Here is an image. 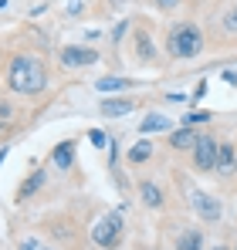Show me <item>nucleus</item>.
Masks as SVG:
<instances>
[{
	"mask_svg": "<svg viewBox=\"0 0 237 250\" xmlns=\"http://www.w3.org/2000/svg\"><path fill=\"white\" fill-rule=\"evenodd\" d=\"M7 88L14 95H41L47 88V71L34 54H14L7 64Z\"/></svg>",
	"mask_w": 237,
	"mask_h": 250,
	"instance_id": "nucleus-1",
	"label": "nucleus"
},
{
	"mask_svg": "<svg viewBox=\"0 0 237 250\" xmlns=\"http://www.w3.org/2000/svg\"><path fill=\"white\" fill-rule=\"evenodd\" d=\"M166 51H169V58H176V61H190V58H197L200 51H203V31H200L193 21H180V24H173L169 34H166Z\"/></svg>",
	"mask_w": 237,
	"mask_h": 250,
	"instance_id": "nucleus-2",
	"label": "nucleus"
},
{
	"mask_svg": "<svg viewBox=\"0 0 237 250\" xmlns=\"http://www.w3.org/2000/svg\"><path fill=\"white\" fill-rule=\"evenodd\" d=\"M118 240H122V213H109L92 227V244L109 250V247H118Z\"/></svg>",
	"mask_w": 237,
	"mask_h": 250,
	"instance_id": "nucleus-3",
	"label": "nucleus"
},
{
	"mask_svg": "<svg viewBox=\"0 0 237 250\" xmlns=\"http://www.w3.org/2000/svg\"><path fill=\"white\" fill-rule=\"evenodd\" d=\"M190 207L197 213L200 220H207V223H217L220 216H224V207H220V200L217 196H210V193H203V189H190Z\"/></svg>",
	"mask_w": 237,
	"mask_h": 250,
	"instance_id": "nucleus-4",
	"label": "nucleus"
},
{
	"mask_svg": "<svg viewBox=\"0 0 237 250\" xmlns=\"http://www.w3.org/2000/svg\"><path fill=\"white\" fill-rule=\"evenodd\" d=\"M217 139L213 135H207V132H200L197 146H193V166L200 172H210V169H217Z\"/></svg>",
	"mask_w": 237,
	"mask_h": 250,
	"instance_id": "nucleus-5",
	"label": "nucleus"
},
{
	"mask_svg": "<svg viewBox=\"0 0 237 250\" xmlns=\"http://www.w3.org/2000/svg\"><path fill=\"white\" fill-rule=\"evenodd\" d=\"M58 61H61L65 68H88V64H95V61H98V51L71 44V47H61V51H58Z\"/></svg>",
	"mask_w": 237,
	"mask_h": 250,
	"instance_id": "nucleus-6",
	"label": "nucleus"
},
{
	"mask_svg": "<svg viewBox=\"0 0 237 250\" xmlns=\"http://www.w3.org/2000/svg\"><path fill=\"white\" fill-rule=\"evenodd\" d=\"M139 200H142L149 209H159L163 200H166V196H163V186L153 183V179H142V183H139Z\"/></svg>",
	"mask_w": 237,
	"mask_h": 250,
	"instance_id": "nucleus-7",
	"label": "nucleus"
},
{
	"mask_svg": "<svg viewBox=\"0 0 237 250\" xmlns=\"http://www.w3.org/2000/svg\"><path fill=\"white\" fill-rule=\"evenodd\" d=\"M51 163H54L58 169H71L75 166V142H71V139L58 142V146L51 149Z\"/></svg>",
	"mask_w": 237,
	"mask_h": 250,
	"instance_id": "nucleus-8",
	"label": "nucleus"
},
{
	"mask_svg": "<svg viewBox=\"0 0 237 250\" xmlns=\"http://www.w3.org/2000/svg\"><path fill=\"white\" fill-rule=\"evenodd\" d=\"M197 139H200V132H193V125H183V128H176L173 135H169V146L173 149H180V152H193V146H197Z\"/></svg>",
	"mask_w": 237,
	"mask_h": 250,
	"instance_id": "nucleus-9",
	"label": "nucleus"
},
{
	"mask_svg": "<svg viewBox=\"0 0 237 250\" xmlns=\"http://www.w3.org/2000/svg\"><path fill=\"white\" fill-rule=\"evenodd\" d=\"M132 108H136L132 98H105V102H102V115H105V119H122V115H129Z\"/></svg>",
	"mask_w": 237,
	"mask_h": 250,
	"instance_id": "nucleus-10",
	"label": "nucleus"
},
{
	"mask_svg": "<svg viewBox=\"0 0 237 250\" xmlns=\"http://www.w3.org/2000/svg\"><path fill=\"white\" fill-rule=\"evenodd\" d=\"M136 54H139L142 61H156V47H153V38H149L146 27L136 31Z\"/></svg>",
	"mask_w": 237,
	"mask_h": 250,
	"instance_id": "nucleus-11",
	"label": "nucleus"
},
{
	"mask_svg": "<svg viewBox=\"0 0 237 250\" xmlns=\"http://www.w3.org/2000/svg\"><path fill=\"white\" fill-rule=\"evenodd\" d=\"M173 122L166 119V115H146L142 122H139V135H149V132H169Z\"/></svg>",
	"mask_w": 237,
	"mask_h": 250,
	"instance_id": "nucleus-12",
	"label": "nucleus"
},
{
	"mask_svg": "<svg viewBox=\"0 0 237 250\" xmlns=\"http://www.w3.org/2000/svg\"><path fill=\"white\" fill-rule=\"evenodd\" d=\"M234 146L231 142H220L217 146V172H234Z\"/></svg>",
	"mask_w": 237,
	"mask_h": 250,
	"instance_id": "nucleus-13",
	"label": "nucleus"
},
{
	"mask_svg": "<svg viewBox=\"0 0 237 250\" xmlns=\"http://www.w3.org/2000/svg\"><path fill=\"white\" fill-rule=\"evenodd\" d=\"M44 179H47V176H44V169H34V172H31V176L24 179V186H21L17 200H27V196H34V193H38L41 186H44Z\"/></svg>",
	"mask_w": 237,
	"mask_h": 250,
	"instance_id": "nucleus-14",
	"label": "nucleus"
},
{
	"mask_svg": "<svg viewBox=\"0 0 237 250\" xmlns=\"http://www.w3.org/2000/svg\"><path fill=\"white\" fill-rule=\"evenodd\" d=\"M176 250H203V233H200V230H187V233H180Z\"/></svg>",
	"mask_w": 237,
	"mask_h": 250,
	"instance_id": "nucleus-15",
	"label": "nucleus"
},
{
	"mask_svg": "<svg viewBox=\"0 0 237 250\" xmlns=\"http://www.w3.org/2000/svg\"><path fill=\"white\" fill-rule=\"evenodd\" d=\"M149 156H153V146H149V142H136V146L129 149V163H132V166H139V163H146Z\"/></svg>",
	"mask_w": 237,
	"mask_h": 250,
	"instance_id": "nucleus-16",
	"label": "nucleus"
},
{
	"mask_svg": "<svg viewBox=\"0 0 237 250\" xmlns=\"http://www.w3.org/2000/svg\"><path fill=\"white\" fill-rule=\"evenodd\" d=\"M220 27H224V34H227V38H237V3L231 7V10H224Z\"/></svg>",
	"mask_w": 237,
	"mask_h": 250,
	"instance_id": "nucleus-17",
	"label": "nucleus"
},
{
	"mask_svg": "<svg viewBox=\"0 0 237 250\" xmlns=\"http://www.w3.org/2000/svg\"><path fill=\"white\" fill-rule=\"evenodd\" d=\"M129 78H102V82H95V88L102 91V95H109V91H118V88H129Z\"/></svg>",
	"mask_w": 237,
	"mask_h": 250,
	"instance_id": "nucleus-18",
	"label": "nucleus"
},
{
	"mask_svg": "<svg viewBox=\"0 0 237 250\" xmlns=\"http://www.w3.org/2000/svg\"><path fill=\"white\" fill-rule=\"evenodd\" d=\"M187 125H200V122H210V112H187Z\"/></svg>",
	"mask_w": 237,
	"mask_h": 250,
	"instance_id": "nucleus-19",
	"label": "nucleus"
},
{
	"mask_svg": "<svg viewBox=\"0 0 237 250\" xmlns=\"http://www.w3.org/2000/svg\"><path fill=\"white\" fill-rule=\"evenodd\" d=\"M88 139H92V146H98V149L105 146V132H102V128H92V132H88Z\"/></svg>",
	"mask_w": 237,
	"mask_h": 250,
	"instance_id": "nucleus-20",
	"label": "nucleus"
},
{
	"mask_svg": "<svg viewBox=\"0 0 237 250\" xmlns=\"http://www.w3.org/2000/svg\"><path fill=\"white\" fill-rule=\"evenodd\" d=\"M0 119H3V122L14 119V105H10V102H0Z\"/></svg>",
	"mask_w": 237,
	"mask_h": 250,
	"instance_id": "nucleus-21",
	"label": "nucleus"
},
{
	"mask_svg": "<svg viewBox=\"0 0 237 250\" xmlns=\"http://www.w3.org/2000/svg\"><path fill=\"white\" fill-rule=\"evenodd\" d=\"M41 247H44V244L34 240V237H24V240H21V250H41Z\"/></svg>",
	"mask_w": 237,
	"mask_h": 250,
	"instance_id": "nucleus-22",
	"label": "nucleus"
},
{
	"mask_svg": "<svg viewBox=\"0 0 237 250\" xmlns=\"http://www.w3.org/2000/svg\"><path fill=\"white\" fill-rule=\"evenodd\" d=\"M159 10H173V7H180V0H153Z\"/></svg>",
	"mask_w": 237,
	"mask_h": 250,
	"instance_id": "nucleus-23",
	"label": "nucleus"
},
{
	"mask_svg": "<svg viewBox=\"0 0 237 250\" xmlns=\"http://www.w3.org/2000/svg\"><path fill=\"white\" fill-rule=\"evenodd\" d=\"M7 135H10V125H7L3 119H0V139H7Z\"/></svg>",
	"mask_w": 237,
	"mask_h": 250,
	"instance_id": "nucleus-24",
	"label": "nucleus"
},
{
	"mask_svg": "<svg viewBox=\"0 0 237 250\" xmlns=\"http://www.w3.org/2000/svg\"><path fill=\"white\" fill-rule=\"evenodd\" d=\"M3 159H7V146H3V149H0V163H3Z\"/></svg>",
	"mask_w": 237,
	"mask_h": 250,
	"instance_id": "nucleus-25",
	"label": "nucleus"
},
{
	"mask_svg": "<svg viewBox=\"0 0 237 250\" xmlns=\"http://www.w3.org/2000/svg\"><path fill=\"white\" fill-rule=\"evenodd\" d=\"M210 250H227V247H220V244H217V247H210Z\"/></svg>",
	"mask_w": 237,
	"mask_h": 250,
	"instance_id": "nucleus-26",
	"label": "nucleus"
},
{
	"mask_svg": "<svg viewBox=\"0 0 237 250\" xmlns=\"http://www.w3.org/2000/svg\"><path fill=\"white\" fill-rule=\"evenodd\" d=\"M112 3H125V0H112Z\"/></svg>",
	"mask_w": 237,
	"mask_h": 250,
	"instance_id": "nucleus-27",
	"label": "nucleus"
},
{
	"mask_svg": "<svg viewBox=\"0 0 237 250\" xmlns=\"http://www.w3.org/2000/svg\"><path fill=\"white\" fill-rule=\"evenodd\" d=\"M41 250H51V247H41Z\"/></svg>",
	"mask_w": 237,
	"mask_h": 250,
	"instance_id": "nucleus-28",
	"label": "nucleus"
},
{
	"mask_svg": "<svg viewBox=\"0 0 237 250\" xmlns=\"http://www.w3.org/2000/svg\"><path fill=\"white\" fill-rule=\"evenodd\" d=\"M234 250H237V247H234Z\"/></svg>",
	"mask_w": 237,
	"mask_h": 250,
	"instance_id": "nucleus-29",
	"label": "nucleus"
}]
</instances>
